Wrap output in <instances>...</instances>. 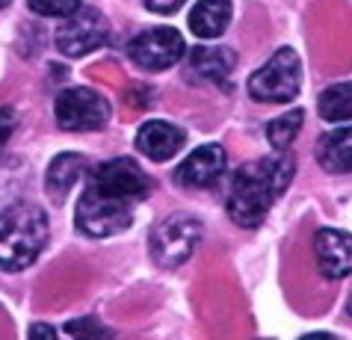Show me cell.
Returning a JSON list of instances; mask_svg holds the SVG:
<instances>
[{"instance_id":"cell-1","label":"cell","mask_w":352,"mask_h":340,"mask_svg":"<svg viewBox=\"0 0 352 340\" xmlns=\"http://www.w3.org/2000/svg\"><path fill=\"white\" fill-rule=\"evenodd\" d=\"M154 181L131 157L98 163L74 207L77 231L101 240L131 228L133 207L142 199H148Z\"/></svg>"},{"instance_id":"cell-2","label":"cell","mask_w":352,"mask_h":340,"mask_svg":"<svg viewBox=\"0 0 352 340\" xmlns=\"http://www.w3.org/2000/svg\"><path fill=\"white\" fill-rule=\"evenodd\" d=\"M296 174V160L287 151L270 154L263 160L240 166L231 181L228 192V213L240 228H258L267 219L270 207L278 196H285Z\"/></svg>"},{"instance_id":"cell-3","label":"cell","mask_w":352,"mask_h":340,"mask_svg":"<svg viewBox=\"0 0 352 340\" xmlns=\"http://www.w3.org/2000/svg\"><path fill=\"white\" fill-rule=\"evenodd\" d=\"M47 246V213L18 201L0 213V269L21 272Z\"/></svg>"},{"instance_id":"cell-4","label":"cell","mask_w":352,"mask_h":340,"mask_svg":"<svg viewBox=\"0 0 352 340\" xmlns=\"http://www.w3.org/2000/svg\"><path fill=\"white\" fill-rule=\"evenodd\" d=\"M299 86H302V60L293 47H278L249 77V95L261 104H287L299 95Z\"/></svg>"},{"instance_id":"cell-5","label":"cell","mask_w":352,"mask_h":340,"mask_svg":"<svg viewBox=\"0 0 352 340\" xmlns=\"http://www.w3.org/2000/svg\"><path fill=\"white\" fill-rule=\"evenodd\" d=\"M199 242H201V222L187 216V213H175V216H166L151 231V258L160 267L175 269L187 264Z\"/></svg>"},{"instance_id":"cell-6","label":"cell","mask_w":352,"mask_h":340,"mask_svg":"<svg viewBox=\"0 0 352 340\" xmlns=\"http://www.w3.org/2000/svg\"><path fill=\"white\" fill-rule=\"evenodd\" d=\"M54 115L63 131L72 133H89L101 131L110 122V104L104 95H98L86 86H74V89H63L54 101Z\"/></svg>"},{"instance_id":"cell-7","label":"cell","mask_w":352,"mask_h":340,"mask_svg":"<svg viewBox=\"0 0 352 340\" xmlns=\"http://www.w3.org/2000/svg\"><path fill=\"white\" fill-rule=\"evenodd\" d=\"M187 54V42L175 27H154L142 30L128 42V56L142 71H166Z\"/></svg>"},{"instance_id":"cell-8","label":"cell","mask_w":352,"mask_h":340,"mask_svg":"<svg viewBox=\"0 0 352 340\" xmlns=\"http://www.w3.org/2000/svg\"><path fill=\"white\" fill-rule=\"evenodd\" d=\"M107 36H110V24H107L104 12H98L92 6H80L74 15L65 18V24H60L56 30V47H60L63 56H86L98 51Z\"/></svg>"},{"instance_id":"cell-9","label":"cell","mask_w":352,"mask_h":340,"mask_svg":"<svg viewBox=\"0 0 352 340\" xmlns=\"http://www.w3.org/2000/svg\"><path fill=\"white\" fill-rule=\"evenodd\" d=\"M314 255L322 278H346L352 272V234L340 228H320L314 234Z\"/></svg>"},{"instance_id":"cell-10","label":"cell","mask_w":352,"mask_h":340,"mask_svg":"<svg viewBox=\"0 0 352 340\" xmlns=\"http://www.w3.org/2000/svg\"><path fill=\"white\" fill-rule=\"evenodd\" d=\"M225 172V148L217 142L201 145L195 148L187 160L175 172V181L187 190H208L210 183L219 181V174Z\"/></svg>"},{"instance_id":"cell-11","label":"cell","mask_w":352,"mask_h":340,"mask_svg":"<svg viewBox=\"0 0 352 340\" xmlns=\"http://www.w3.org/2000/svg\"><path fill=\"white\" fill-rule=\"evenodd\" d=\"M187 142V133H184L178 124H169V122H145L140 133H136V148H140L148 160H172L175 154L184 148Z\"/></svg>"},{"instance_id":"cell-12","label":"cell","mask_w":352,"mask_h":340,"mask_svg":"<svg viewBox=\"0 0 352 340\" xmlns=\"http://www.w3.org/2000/svg\"><path fill=\"white\" fill-rule=\"evenodd\" d=\"M86 169V157L83 154H56L51 160V166H47V174H45V187H47V196L54 199V204H63L68 199V192L77 181H80V174Z\"/></svg>"},{"instance_id":"cell-13","label":"cell","mask_w":352,"mask_h":340,"mask_svg":"<svg viewBox=\"0 0 352 340\" xmlns=\"http://www.w3.org/2000/svg\"><path fill=\"white\" fill-rule=\"evenodd\" d=\"M237 65V54L231 47H192L190 51V71L201 80H210V83H222L225 77L234 71Z\"/></svg>"},{"instance_id":"cell-14","label":"cell","mask_w":352,"mask_h":340,"mask_svg":"<svg viewBox=\"0 0 352 340\" xmlns=\"http://www.w3.org/2000/svg\"><path fill=\"white\" fill-rule=\"evenodd\" d=\"M231 24V0H199L190 9V30L199 38H219Z\"/></svg>"},{"instance_id":"cell-15","label":"cell","mask_w":352,"mask_h":340,"mask_svg":"<svg viewBox=\"0 0 352 340\" xmlns=\"http://www.w3.org/2000/svg\"><path fill=\"white\" fill-rule=\"evenodd\" d=\"M317 160L326 172H335V174L352 172V128H340L320 136Z\"/></svg>"},{"instance_id":"cell-16","label":"cell","mask_w":352,"mask_h":340,"mask_svg":"<svg viewBox=\"0 0 352 340\" xmlns=\"http://www.w3.org/2000/svg\"><path fill=\"white\" fill-rule=\"evenodd\" d=\"M317 110H320V119L329 124L352 122V80L329 86V89L320 95Z\"/></svg>"},{"instance_id":"cell-17","label":"cell","mask_w":352,"mask_h":340,"mask_svg":"<svg viewBox=\"0 0 352 340\" xmlns=\"http://www.w3.org/2000/svg\"><path fill=\"white\" fill-rule=\"evenodd\" d=\"M302 119H305V113H302V110H290L285 115H278V119H272L267 124V139H270L272 148H276V151H287L290 142L296 139L299 131H302Z\"/></svg>"},{"instance_id":"cell-18","label":"cell","mask_w":352,"mask_h":340,"mask_svg":"<svg viewBox=\"0 0 352 340\" xmlns=\"http://www.w3.org/2000/svg\"><path fill=\"white\" fill-rule=\"evenodd\" d=\"M68 340H116V335L95 317H77L65 323Z\"/></svg>"},{"instance_id":"cell-19","label":"cell","mask_w":352,"mask_h":340,"mask_svg":"<svg viewBox=\"0 0 352 340\" xmlns=\"http://www.w3.org/2000/svg\"><path fill=\"white\" fill-rule=\"evenodd\" d=\"M27 6L42 18H68V15H74L83 3L80 0H27Z\"/></svg>"},{"instance_id":"cell-20","label":"cell","mask_w":352,"mask_h":340,"mask_svg":"<svg viewBox=\"0 0 352 340\" xmlns=\"http://www.w3.org/2000/svg\"><path fill=\"white\" fill-rule=\"evenodd\" d=\"M18 166V163H15ZM3 166L0 169V213L18 204V187H21V169Z\"/></svg>"},{"instance_id":"cell-21","label":"cell","mask_w":352,"mask_h":340,"mask_svg":"<svg viewBox=\"0 0 352 340\" xmlns=\"http://www.w3.org/2000/svg\"><path fill=\"white\" fill-rule=\"evenodd\" d=\"M15 110H9V106H0V151H3V145L9 142V136L15 133Z\"/></svg>"},{"instance_id":"cell-22","label":"cell","mask_w":352,"mask_h":340,"mask_svg":"<svg viewBox=\"0 0 352 340\" xmlns=\"http://www.w3.org/2000/svg\"><path fill=\"white\" fill-rule=\"evenodd\" d=\"M184 3H187V0H145V6H148L154 15H172V12H178Z\"/></svg>"},{"instance_id":"cell-23","label":"cell","mask_w":352,"mask_h":340,"mask_svg":"<svg viewBox=\"0 0 352 340\" xmlns=\"http://www.w3.org/2000/svg\"><path fill=\"white\" fill-rule=\"evenodd\" d=\"M128 104L136 106V110L148 106V89H142V86H131L128 89Z\"/></svg>"},{"instance_id":"cell-24","label":"cell","mask_w":352,"mask_h":340,"mask_svg":"<svg viewBox=\"0 0 352 340\" xmlns=\"http://www.w3.org/2000/svg\"><path fill=\"white\" fill-rule=\"evenodd\" d=\"M30 340H56L54 326H47V323H33V326H30Z\"/></svg>"},{"instance_id":"cell-25","label":"cell","mask_w":352,"mask_h":340,"mask_svg":"<svg viewBox=\"0 0 352 340\" xmlns=\"http://www.w3.org/2000/svg\"><path fill=\"white\" fill-rule=\"evenodd\" d=\"M299 340H335L329 332H311V335H305V337H299Z\"/></svg>"},{"instance_id":"cell-26","label":"cell","mask_w":352,"mask_h":340,"mask_svg":"<svg viewBox=\"0 0 352 340\" xmlns=\"http://www.w3.org/2000/svg\"><path fill=\"white\" fill-rule=\"evenodd\" d=\"M9 3H12V0H0V9H6Z\"/></svg>"},{"instance_id":"cell-27","label":"cell","mask_w":352,"mask_h":340,"mask_svg":"<svg viewBox=\"0 0 352 340\" xmlns=\"http://www.w3.org/2000/svg\"><path fill=\"white\" fill-rule=\"evenodd\" d=\"M349 317H352V299H349Z\"/></svg>"}]
</instances>
